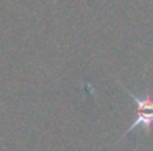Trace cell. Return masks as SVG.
Segmentation results:
<instances>
[{
  "label": "cell",
  "mask_w": 153,
  "mask_h": 151,
  "mask_svg": "<svg viewBox=\"0 0 153 151\" xmlns=\"http://www.w3.org/2000/svg\"><path fill=\"white\" fill-rule=\"evenodd\" d=\"M124 88L126 90V92L129 94L130 98H132L133 102L136 103V107H137V117H136V120L133 122V125L130 126L126 130V133L121 136V139L124 138V136H126L128 134H130L133 130H136L138 126H141V127L144 128V131L148 134L149 131H151V127L153 125V99L149 95H145V96H143V98H140V96L133 94L132 91H130L129 88H126L125 86H124Z\"/></svg>",
  "instance_id": "1"
}]
</instances>
